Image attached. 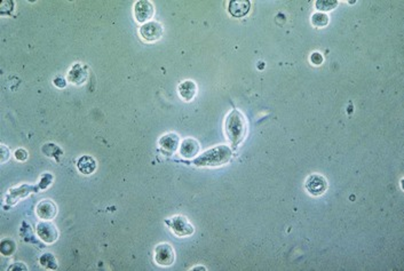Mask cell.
<instances>
[{"mask_svg": "<svg viewBox=\"0 0 404 271\" xmlns=\"http://www.w3.org/2000/svg\"><path fill=\"white\" fill-rule=\"evenodd\" d=\"M162 35L163 27L161 23L155 21H149L140 27V36L147 43H153V41L160 40L162 38Z\"/></svg>", "mask_w": 404, "mask_h": 271, "instance_id": "277c9868", "label": "cell"}, {"mask_svg": "<svg viewBox=\"0 0 404 271\" xmlns=\"http://www.w3.org/2000/svg\"><path fill=\"white\" fill-rule=\"evenodd\" d=\"M251 9V2L248 0H233L229 3L228 11L234 17H244Z\"/></svg>", "mask_w": 404, "mask_h": 271, "instance_id": "4fadbf2b", "label": "cell"}, {"mask_svg": "<svg viewBox=\"0 0 404 271\" xmlns=\"http://www.w3.org/2000/svg\"><path fill=\"white\" fill-rule=\"evenodd\" d=\"M179 136L174 133H169V134L163 135L160 139V146L163 154L165 155H173L179 148Z\"/></svg>", "mask_w": 404, "mask_h": 271, "instance_id": "30bf717a", "label": "cell"}, {"mask_svg": "<svg viewBox=\"0 0 404 271\" xmlns=\"http://www.w3.org/2000/svg\"><path fill=\"white\" fill-rule=\"evenodd\" d=\"M54 84H55L57 87H60V88H63V87H66V85H67V81L65 78L56 77L55 79H54Z\"/></svg>", "mask_w": 404, "mask_h": 271, "instance_id": "cb8c5ba5", "label": "cell"}, {"mask_svg": "<svg viewBox=\"0 0 404 271\" xmlns=\"http://www.w3.org/2000/svg\"><path fill=\"white\" fill-rule=\"evenodd\" d=\"M226 135L230 141L233 148L236 149L242 143L247 133V123L242 112L234 109L226 118L225 122Z\"/></svg>", "mask_w": 404, "mask_h": 271, "instance_id": "6da1fadb", "label": "cell"}, {"mask_svg": "<svg viewBox=\"0 0 404 271\" xmlns=\"http://www.w3.org/2000/svg\"><path fill=\"white\" fill-rule=\"evenodd\" d=\"M87 75H88L87 67L83 66L81 63H76L75 66L70 69L69 73H68V81H70L71 84L75 85H81L85 82Z\"/></svg>", "mask_w": 404, "mask_h": 271, "instance_id": "7c38bea8", "label": "cell"}, {"mask_svg": "<svg viewBox=\"0 0 404 271\" xmlns=\"http://www.w3.org/2000/svg\"><path fill=\"white\" fill-rule=\"evenodd\" d=\"M310 61L316 64V66H320L321 63H323V56L320 53H313L310 56Z\"/></svg>", "mask_w": 404, "mask_h": 271, "instance_id": "44dd1931", "label": "cell"}, {"mask_svg": "<svg viewBox=\"0 0 404 271\" xmlns=\"http://www.w3.org/2000/svg\"><path fill=\"white\" fill-rule=\"evenodd\" d=\"M197 269H199V270H205V268H202V267H196V268H193V270H197Z\"/></svg>", "mask_w": 404, "mask_h": 271, "instance_id": "4316f807", "label": "cell"}, {"mask_svg": "<svg viewBox=\"0 0 404 271\" xmlns=\"http://www.w3.org/2000/svg\"><path fill=\"white\" fill-rule=\"evenodd\" d=\"M36 213H37L40 219L49 221V220H52L56 217L57 206L55 205V203H53L52 200L44 199L40 201V203H38L37 207H36Z\"/></svg>", "mask_w": 404, "mask_h": 271, "instance_id": "9c48e42d", "label": "cell"}, {"mask_svg": "<svg viewBox=\"0 0 404 271\" xmlns=\"http://www.w3.org/2000/svg\"><path fill=\"white\" fill-rule=\"evenodd\" d=\"M2 155H3L2 163H5L8 157H10V150H8L6 145H2Z\"/></svg>", "mask_w": 404, "mask_h": 271, "instance_id": "603a6c76", "label": "cell"}, {"mask_svg": "<svg viewBox=\"0 0 404 271\" xmlns=\"http://www.w3.org/2000/svg\"><path fill=\"white\" fill-rule=\"evenodd\" d=\"M326 188H328V182L324 176L319 175V174H313L306 180V189L313 196L323 195L326 191Z\"/></svg>", "mask_w": 404, "mask_h": 271, "instance_id": "52a82bcc", "label": "cell"}, {"mask_svg": "<svg viewBox=\"0 0 404 271\" xmlns=\"http://www.w3.org/2000/svg\"><path fill=\"white\" fill-rule=\"evenodd\" d=\"M37 190H39V187L26 186V185H23V186L17 187V188H13V189H11L10 192H8L6 203L11 204V205L15 204L17 200L23 198V197H26L30 194V192H37Z\"/></svg>", "mask_w": 404, "mask_h": 271, "instance_id": "8fae6325", "label": "cell"}, {"mask_svg": "<svg viewBox=\"0 0 404 271\" xmlns=\"http://www.w3.org/2000/svg\"><path fill=\"white\" fill-rule=\"evenodd\" d=\"M165 223L179 237H187L195 232V228L192 226V223L182 215H175V217L166 220Z\"/></svg>", "mask_w": 404, "mask_h": 271, "instance_id": "3957f363", "label": "cell"}, {"mask_svg": "<svg viewBox=\"0 0 404 271\" xmlns=\"http://www.w3.org/2000/svg\"><path fill=\"white\" fill-rule=\"evenodd\" d=\"M174 260H175V253L170 244L164 243V244H160L156 246L155 261L158 264L163 265V267H169V265L173 264Z\"/></svg>", "mask_w": 404, "mask_h": 271, "instance_id": "5b68a950", "label": "cell"}, {"mask_svg": "<svg viewBox=\"0 0 404 271\" xmlns=\"http://www.w3.org/2000/svg\"><path fill=\"white\" fill-rule=\"evenodd\" d=\"M231 149L228 145H216L214 148L206 150L194 160V165L197 167H217L222 166L231 159Z\"/></svg>", "mask_w": 404, "mask_h": 271, "instance_id": "7a4b0ae2", "label": "cell"}, {"mask_svg": "<svg viewBox=\"0 0 404 271\" xmlns=\"http://www.w3.org/2000/svg\"><path fill=\"white\" fill-rule=\"evenodd\" d=\"M179 94L185 101H192L197 93V86L192 80L182 81L179 85Z\"/></svg>", "mask_w": 404, "mask_h": 271, "instance_id": "9a60e30c", "label": "cell"}, {"mask_svg": "<svg viewBox=\"0 0 404 271\" xmlns=\"http://www.w3.org/2000/svg\"><path fill=\"white\" fill-rule=\"evenodd\" d=\"M199 151V143L195 139H185L181 142L179 153L184 158H194Z\"/></svg>", "mask_w": 404, "mask_h": 271, "instance_id": "5bb4252c", "label": "cell"}, {"mask_svg": "<svg viewBox=\"0 0 404 271\" xmlns=\"http://www.w3.org/2000/svg\"><path fill=\"white\" fill-rule=\"evenodd\" d=\"M15 158H16L17 160H25L26 158H28V153H26V151H25L24 149H19V150H16V153H15Z\"/></svg>", "mask_w": 404, "mask_h": 271, "instance_id": "7402d4cb", "label": "cell"}, {"mask_svg": "<svg viewBox=\"0 0 404 271\" xmlns=\"http://www.w3.org/2000/svg\"><path fill=\"white\" fill-rule=\"evenodd\" d=\"M15 269H21V270H26V267H24L23 265V263H21V265L19 267V265H17V267H15V264H13L12 267H10V269L8 270H15Z\"/></svg>", "mask_w": 404, "mask_h": 271, "instance_id": "484cf974", "label": "cell"}, {"mask_svg": "<svg viewBox=\"0 0 404 271\" xmlns=\"http://www.w3.org/2000/svg\"><path fill=\"white\" fill-rule=\"evenodd\" d=\"M315 6L319 11L328 12V11H332V9L337 7L338 2H335V0H317L315 3Z\"/></svg>", "mask_w": 404, "mask_h": 271, "instance_id": "ac0fdd59", "label": "cell"}, {"mask_svg": "<svg viewBox=\"0 0 404 271\" xmlns=\"http://www.w3.org/2000/svg\"><path fill=\"white\" fill-rule=\"evenodd\" d=\"M36 230H37L38 237L46 244H52V243L56 242L58 238L56 227L52 222L46 221V220L43 222H39L37 227H36Z\"/></svg>", "mask_w": 404, "mask_h": 271, "instance_id": "8992f818", "label": "cell"}, {"mask_svg": "<svg viewBox=\"0 0 404 271\" xmlns=\"http://www.w3.org/2000/svg\"><path fill=\"white\" fill-rule=\"evenodd\" d=\"M77 167H78L81 173L88 175V174L94 173L95 169H97V162H95L94 158L89 157V156H83V157L79 158L78 163H77Z\"/></svg>", "mask_w": 404, "mask_h": 271, "instance_id": "2e32d148", "label": "cell"}, {"mask_svg": "<svg viewBox=\"0 0 404 271\" xmlns=\"http://www.w3.org/2000/svg\"><path fill=\"white\" fill-rule=\"evenodd\" d=\"M40 264L43 265V267L47 268V269H57V261L55 259V256H54L52 253H46L42 255V258H40Z\"/></svg>", "mask_w": 404, "mask_h": 271, "instance_id": "e0dca14e", "label": "cell"}, {"mask_svg": "<svg viewBox=\"0 0 404 271\" xmlns=\"http://www.w3.org/2000/svg\"><path fill=\"white\" fill-rule=\"evenodd\" d=\"M15 250V244L12 240H4L2 243V253L4 255H10Z\"/></svg>", "mask_w": 404, "mask_h": 271, "instance_id": "ffe728a7", "label": "cell"}, {"mask_svg": "<svg viewBox=\"0 0 404 271\" xmlns=\"http://www.w3.org/2000/svg\"><path fill=\"white\" fill-rule=\"evenodd\" d=\"M13 4H14V3H13V2H7V0H6V2H3V3H2V5H4V6H5V5H11V6H13ZM10 11H11V9L8 8V7H2V13H3V14L10 13Z\"/></svg>", "mask_w": 404, "mask_h": 271, "instance_id": "d4e9b609", "label": "cell"}, {"mask_svg": "<svg viewBox=\"0 0 404 271\" xmlns=\"http://www.w3.org/2000/svg\"><path fill=\"white\" fill-rule=\"evenodd\" d=\"M153 15V6L151 2L148 0H140L134 5V16L135 20L140 23H147Z\"/></svg>", "mask_w": 404, "mask_h": 271, "instance_id": "ba28073f", "label": "cell"}, {"mask_svg": "<svg viewBox=\"0 0 404 271\" xmlns=\"http://www.w3.org/2000/svg\"><path fill=\"white\" fill-rule=\"evenodd\" d=\"M312 23L317 27H323L325 25H328L329 23V16L324 13H315L313 14L312 16Z\"/></svg>", "mask_w": 404, "mask_h": 271, "instance_id": "d6986e66", "label": "cell"}]
</instances>
